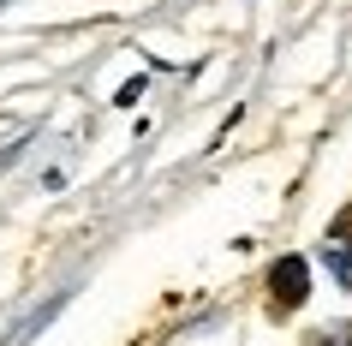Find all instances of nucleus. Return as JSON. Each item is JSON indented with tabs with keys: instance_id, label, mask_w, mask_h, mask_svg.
Wrapping results in <instances>:
<instances>
[{
	"instance_id": "1",
	"label": "nucleus",
	"mask_w": 352,
	"mask_h": 346,
	"mask_svg": "<svg viewBox=\"0 0 352 346\" xmlns=\"http://www.w3.org/2000/svg\"><path fill=\"white\" fill-rule=\"evenodd\" d=\"M269 292H275V310H298L311 299V263L305 257H280L269 269Z\"/></svg>"
},
{
	"instance_id": "2",
	"label": "nucleus",
	"mask_w": 352,
	"mask_h": 346,
	"mask_svg": "<svg viewBox=\"0 0 352 346\" xmlns=\"http://www.w3.org/2000/svg\"><path fill=\"white\" fill-rule=\"evenodd\" d=\"M322 263H329V274L340 287H352V245L346 239H329V245H322Z\"/></svg>"
},
{
	"instance_id": "3",
	"label": "nucleus",
	"mask_w": 352,
	"mask_h": 346,
	"mask_svg": "<svg viewBox=\"0 0 352 346\" xmlns=\"http://www.w3.org/2000/svg\"><path fill=\"white\" fill-rule=\"evenodd\" d=\"M346 340H352V328H322L311 346H346Z\"/></svg>"
},
{
	"instance_id": "4",
	"label": "nucleus",
	"mask_w": 352,
	"mask_h": 346,
	"mask_svg": "<svg viewBox=\"0 0 352 346\" xmlns=\"http://www.w3.org/2000/svg\"><path fill=\"white\" fill-rule=\"evenodd\" d=\"M138 96H144V78H131V84H120V96H113V102H120V108H131Z\"/></svg>"
},
{
	"instance_id": "5",
	"label": "nucleus",
	"mask_w": 352,
	"mask_h": 346,
	"mask_svg": "<svg viewBox=\"0 0 352 346\" xmlns=\"http://www.w3.org/2000/svg\"><path fill=\"white\" fill-rule=\"evenodd\" d=\"M0 6H6V0H0Z\"/></svg>"
}]
</instances>
